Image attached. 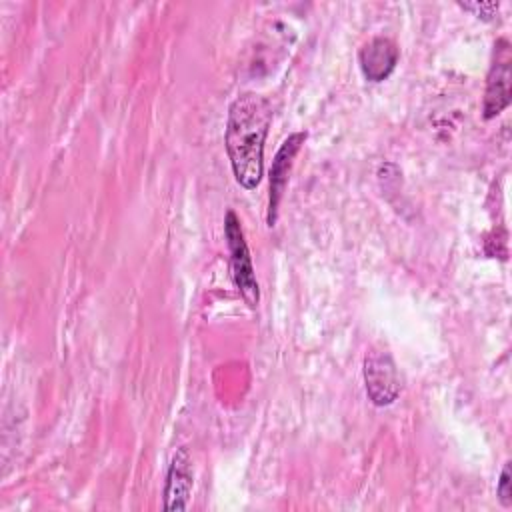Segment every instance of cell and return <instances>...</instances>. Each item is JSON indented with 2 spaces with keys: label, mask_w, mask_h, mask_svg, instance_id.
Here are the masks:
<instances>
[{
  "label": "cell",
  "mask_w": 512,
  "mask_h": 512,
  "mask_svg": "<svg viewBox=\"0 0 512 512\" xmlns=\"http://www.w3.org/2000/svg\"><path fill=\"white\" fill-rule=\"evenodd\" d=\"M272 122V102L256 92L236 96L226 118V152L236 182L254 190L262 180L264 142Z\"/></svg>",
  "instance_id": "cell-1"
},
{
  "label": "cell",
  "mask_w": 512,
  "mask_h": 512,
  "mask_svg": "<svg viewBox=\"0 0 512 512\" xmlns=\"http://www.w3.org/2000/svg\"><path fill=\"white\" fill-rule=\"evenodd\" d=\"M224 230H226V240H228V250H230V268H232V278L234 284L248 304V308H256L260 300V290L258 282L254 276V266L250 258L248 244L244 240V230L240 226V218L236 216L234 210L226 212L224 218Z\"/></svg>",
  "instance_id": "cell-2"
},
{
  "label": "cell",
  "mask_w": 512,
  "mask_h": 512,
  "mask_svg": "<svg viewBox=\"0 0 512 512\" xmlns=\"http://www.w3.org/2000/svg\"><path fill=\"white\" fill-rule=\"evenodd\" d=\"M512 96V58L510 44L506 38H498L494 44V60L488 70L482 114L486 120L498 116L508 104Z\"/></svg>",
  "instance_id": "cell-3"
},
{
  "label": "cell",
  "mask_w": 512,
  "mask_h": 512,
  "mask_svg": "<svg viewBox=\"0 0 512 512\" xmlns=\"http://www.w3.org/2000/svg\"><path fill=\"white\" fill-rule=\"evenodd\" d=\"M366 394L374 406H388L400 394V374L394 358L384 350H372L364 358Z\"/></svg>",
  "instance_id": "cell-4"
},
{
  "label": "cell",
  "mask_w": 512,
  "mask_h": 512,
  "mask_svg": "<svg viewBox=\"0 0 512 512\" xmlns=\"http://www.w3.org/2000/svg\"><path fill=\"white\" fill-rule=\"evenodd\" d=\"M306 132H292L278 148L272 166H270V198H268V216L266 222L268 226L276 224L278 218V206H280V198L284 194L286 182H288V174L292 168V160L298 154L300 146L306 140Z\"/></svg>",
  "instance_id": "cell-5"
},
{
  "label": "cell",
  "mask_w": 512,
  "mask_h": 512,
  "mask_svg": "<svg viewBox=\"0 0 512 512\" xmlns=\"http://www.w3.org/2000/svg\"><path fill=\"white\" fill-rule=\"evenodd\" d=\"M194 488L192 460L186 448H178L170 460L164 484V508L168 512H180L188 508L190 494Z\"/></svg>",
  "instance_id": "cell-6"
},
{
  "label": "cell",
  "mask_w": 512,
  "mask_h": 512,
  "mask_svg": "<svg viewBox=\"0 0 512 512\" xmlns=\"http://www.w3.org/2000/svg\"><path fill=\"white\" fill-rule=\"evenodd\" d=\"M398 46L384 36H376L370 42H366L358 52L360 70L366 80L370 82H382L390 76L398 62Z\"/></svg>",
  "instance_id": "cell-7"
},
{
  "label": "cell",
  "mask_w": 512,
  "mask_h": 512,
  "mask_svg": "<svg viewBox=\"0 0 512 512\" xmlns=\"http://www.w3.org/2000/svg\"><path fill=\"white\" fill-rule=\"evenodd\" d=\"M496 494L504 508L512 506V486H510V466L508 464H504V468H502V474H500V480L496 486Z\"/></svg>",
  "instance_id": "cell-8"
},
{
  "label": "cell",
  "mask_w": 512,
  "mask_h": 512,
  "mask_svg": "<svg viewBox=\"0 0 512 512\" xmlns=\"http://www.w3.org/2000/svg\"><path fill=\"white\" fill-rule=\"evenodd\" d=\"M464 10H472V12H476V16H480V18H486V20H490L492 16H494V12L498 10V2H474V4H460Z\"/></svg>",
  "instance_id": "cell-9"
}]
</instances>
